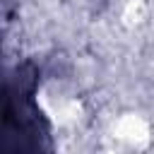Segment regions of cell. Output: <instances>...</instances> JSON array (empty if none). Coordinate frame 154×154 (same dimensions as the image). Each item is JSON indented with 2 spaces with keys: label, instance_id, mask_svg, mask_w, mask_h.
Listing matches in <instances>:
<instances>
[{
  "label": "cell",
  "instance_id": "cell-1",
  "mask_svg": "<svg viewBox=\"0 0 154 154\" xmlns=\"http://www.w3.org/2000/svg\"><path fill=\"white\" fill-rule=\"evenodd\" d=\"M130 125H135V120H132V118H130ZM130 132H132V130H130ZM130 132H128V130H118V137L128 140V137H130ZM135 132H147V130H144V125H142V123H137V125H135ZM135 137H140V135H135Z\"/></svg>",
  "mask_w": 154,
  "mask_h": 154
}]
</instances>
